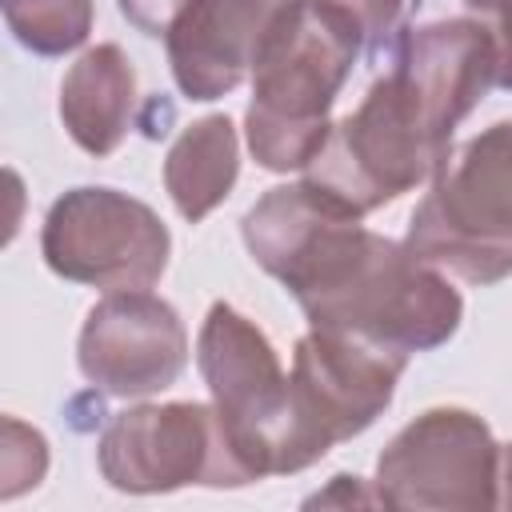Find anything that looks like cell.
<instances>
[{
	"instance_id": "6da1fadb",
	"label": "cell",
	"mask_w": 512,
	"mask_h": 512,
	"mask_svg": "<svg viewBox=\"0 0 512 512\" xmlns=\"http://www.w3.org/2000/svg\"><path fill=\"white\" fill-rule=\"evenodd\" d=\"M248 256L288 288L312 328L364 336L396 352H432L464 320L448 272L404 240L364 228L308 180L268 188L240 220Z\"/></svg>"
},
{
	"instance_id": "7a4b0ae2",
	"label": "cell",
	"mask_w": 512,
	"mask_h": 512,
	"mask_svg": "<svg viewBox=\"0 0 512 512\" xmlns=\"http://www.w3.org/2000/svg\"><path fill=\"white\" fill-rule=\"evenodd\" d=\"M360 20L336 0H292L252 60L244 140L260 168L304 172L328 140V112L364 52Z\"/></svg>"
},
{
	"instance_id": "3957f363",
	"label": "cell",
	"mask_w": 512,
	"mask_h": 512,
	"mask_svg": "<svg viewBox=\"0 0 512 512\" xmlns=\"http://www.w3.org/2000/svg\"><path fill=\"white\" fill-rule=\"evenodd\" d=\"M404 244L464 284L512 276V120L448 148L412 208Z\"/></svg>"
},
{
	"instance_id": "277c9868",
	"label": "cell",
	"mask_w": 512,
	"mask_h": 512,
	"mask_svg": "<svg viewBox=\"0 0 512 512\" xmlns=\"http://www.w3.org/2000/svg\"><path fill=\"white\" fill-rule=\"evenodd\" d=\"M196 368L248 480L308 468L296 436L292 380L256 320L228 300H216L196 336Z\"/></svg>"
},
{
	"instance_id": "5b68a950",
	"label": "cell",
	"mask_w": 512,
	"mask_h": 512,
	"mask_svg": "<svg viewBox=\"0 0 512 512\" xmlns=\"http://www.w3.org/2000/svg\"><path fill=\"white\" fill-rule=\"evenodd\" d=\"M444 156L448 148L432 140L404 88L384 72L348 116L332 120L328 140L304 168V180L352 216H368L428 184Z\"/></svg>"
},
{
	"instance_id": "8992f818",
	"label": "cell",
	"mask_w": 512,
	"mask_h": 512,
	"mask_svg": "<svg viewBox=\"0 0 512 512\" xmlns=\"http://www.w3.org/2000/svg\"><path fill=\"white\" fill-rule=\"evenodd\" d=\"M44 264L100 292L152 288L168 272V224L136 196L108 184H80L52 200L40 228Z\"/></svg>"
},
{
	"instance_id": "52a82bcc",
	"label": "cell",
	"mask_w": 512,
	"mask_h": 512,
	"mask_svg": "<svg viewBox=\"0 0 512 512\" xmlns=\"http://www.w3.org/2000/svg\"><path fill=\"white\" fill-rule=\"evenodd\" d=\"M100 476L128 496L176 488H244L252 484L228 448L212 400L132 404L116 412L96 440Z\"/></svg>"
},
{
	"instance_id": "ba28073f",
	"label": "cell",
	"mask_w": 512,
	"mask_h": 512,
	"mask_svg": "<svg viewBox=\"0 0 512 512\" xmlns=\"http://www.w3.org/2000/svg\"><path fill=\"white\" fill-rule=\"evenodd\" d=\"M500 452L488 420L468 408H428L408 420L376 460V492L384 508L476 512L496 508Z\"/></svg>"
},
{
	"instance_id": "9c48e42d",
	"label": "cell",
	"mask_w": 512,
	"mask_h": 512,
	"mask_svg": "<svg viewBox=\"0 0 512 512\" xmlns=\"http://www.w3.org/2000/svg\"><path fill=\"white\" fill-rule=\"evenodd\" d=\"M408 352L364 336L308 328L292 352V412L308 468L336 444L368 432L392 404L408 368Z\"/></svg>"
},
{
	"instance_id": "30bf717a",
	"label": "cell",
	"mask_w": 512,
	"mask_h": 512,
	"mask_svg": "<svg viewBox=\"0 0 512 512\" xmlns=\"http://www.w3.org/2000/svg\"><path fill=\"white\" fill-rule=\"evenodd\" d=\"M76 364L96 392L148 400L172 388L188 368L184 320L164 296H152L148 288L104 292V300H96L84 316Z\"/></svg>"
},
{
	"instance_id": "8fae6325",
	"label": "cell",
	"mask_w": 512,
	"mask_h": 512,
	"mask_svg": "<svg viewBox=\"0 0 512 512\" xmlns=\"http://www.w3.org/2000/svg\"><path fill=\"white\" fill-rule=\"evenodd\" d=\"M388 72L432 140L452 148L460 120L488 96V88H496L492 28L468 16H440L404 28L392 44Z\"/></svg>"
},
{
	"instance_id": "7c38bea8",
	"label": "cell",
	"mask_w": 512,
	"mask_h": 512,
	"mask_svg": "<svg viewBox=\"0 0 512 512\" xmlns=\"http://www.w3.org/2000/svg\"><path fill=\"white\" fill-rule=\"evenodd\" d=\"M292 0H192L164 36L168 68L184 100L208 104L252 76L264 32Z\"/></svg>"
},
{
	"instance_id": "4fadbf2b",
	"label": "cell",
	"mask_w": 512,
	"mask_h": 512,
	"mask_svg": "<svg viewBox=\"0 0 512 512\" xmlns=\"http://www.w3.org/2000/svg\"><path fill=\"white\" fill-rule=\"evenodd\" d=\"M60 120L76 148L108 156L124 144L136 116V68L120 44L84 48L60 80Z\"/></svg>"
},
{
	"instance_id": "5bb4252c",
	"label": "cell",
	"mask_w": 512,
	"mask_h": 512,
	"mask_svg": "<svg viewBox=\"0 0 512 512\" xmlns=\"http://www.w3.org/2000/svg\"><path fill=\"white\" fill-rule=\"evenodd\" d=\"M240 176V136L224 112L200 116L180 128L164 156V188L188 224L216 212Z\"/></svg>"
},
{
	"instance_id": "9a60e30c",
	"label": "cell",
	"mask_w": 512,
	"mask_h": 512,
	"mask_svg": "<svg viewBox=\"0 0 512 512\" xmlns=\"http://www.w3.org/2000/svg\"><path fill=\"white\" fill-rule=\"evenodd\" d=\"M12 40L36 56L76 52L92 32V0H0Z\"/></svg>"
},
{
	"instance_id": "2e32d148",
	"label": "cell",
	"mask_w": 512,
	"mask_h": 512,
	"mask_svg": "<svg viewBox=\"0 0 512 512\" xmlns=\"http://www.w3.org/2000/svg\"><path fill=\"white\" fill-rule=\"evenodd\" d=\"M48 472V440L16 416H4V444H0V500H16L20 492L36 488Z\"/></svg>"
},
{
	"instance_id": "e0dca14e",
	"label": "cell",
	"mask_w": 512,
	"mask_h": 512,
	"mask_svg": "<svg viewBox=\"0 0 512 512\" xmlns=\"http://www.w3.org/2000/svg\"><path fill=\"white\" fill-rule=\"evenodd\" d=\"M120 4V16L136 28V32H144V36H168L172 32V24L188 12V4L192 0H116Z\"/></svg>"
},
{
	"instance_id": "ac0fdd59",
	"label": "cell",
	"mask_w": 512,
	"mask_h": 512,
	"mask_svg": "<svg viewBox=\"0 0 512 512\" xmlns=\"http://www.w3.org/2000/svg\"><path fill=\"white\" fill-rule=\"evenodd\" d=\"M336 4H340V8H348V12L360 20L364 40H368L372 48H380V44L396 32L400 12H404V4H408V0H336Z\"/></svg>"
},
{
	"instance_id": "d6986e66",
	"label": "cell",
	"mask_w": 512,
	"mask_h": 512,
	"mask_svg": "<svg viewBox=\"0 0 512 512\" xmlns=\"http://www.w3.org/2000/svg\"><path fill=\"white\" fill-rule=\"evenodd\" d=\"M308 508H332V504H340V508H348V504H376V508H384V500H380V492H376V484L368 488V480H360V476H348V472H340V476H332V484L328 488H320L316 496H308L304 500Z\"/></svg>"
},
{
	"instance_id": "ffe728a7",
	"label": "cell",
	"mask_w": 512,
	"mask_h": 512,
	"mask_svg": "<svg viewBox=\"0 0 512 512\" xmlns=\"http://www.w3.org/2000/svg\"><path fill=\"white\" fill-rule=\"evenodd\" d=\"M492 44H496V88L512 92V4L492 16Z\"/></svg>"
},
{
	"instance_id": "44dd1931",
	"label": "cell",
	"mask_w": 512,
	"mask_h": 512,
	"mask_svg": "<svg viewBox=\"0 0 512 512\" xmlns=\"http://www.w3.org/2000/svg\"><path fill=\"white\" fill-rule=\"evenodd\" d=\"M496 508H512V440L500 452V492H496Z\"/></svg>"
},
{
	"instance_id": "7402d4cb",
	"label": "cell",
	"mask_w": 512,
	"mask_h": 512,
	"mask_svg": "<svg viewBox=\"0 0 512 512\" xmlns=\"http://www.w3.org/2000/svg\"><path fill=\"white\" fill-rule=\"evenodd\" d=\"M468 8H476V12H484V16H496L500 8H508L512 0H464Z\"/></svg>"
}]
</instances>
